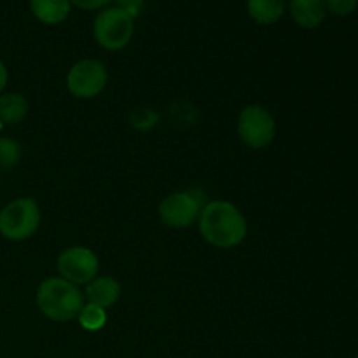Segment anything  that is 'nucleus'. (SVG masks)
<instances>
[{
	"label": "nucleus",
	"mask_w": 358,
	"mask_h": 358,
	"mask_svg": "<svg viewBox=\"0 0 358 358\" xmlns=\"http://www.w3.org/2000/svg\"><path fill=\"white\" fill-rule=\"evenodd\" d=\"M77 318H79L80 327L86 329V331H100L107 324V310L87 303L84 304Z\"/></svg>",
	"instance_id": "4468645a"
},
{
	"label": "nucleus",
	"mask_w": 358,
	"mask_h": 358,
	"mask_svg": "<svg viewBox=\"0 0 358 358\" xmlns=\"http://www.w3.org/2000/svg\"><path fill=\"white\" fill-rule=\"evenodd\" d=\"M6 84H7V69H6V65L0 62V93L3 91Z\"/></svg>",
	"instance_id": "6ab92c4d"
},
{
	"label": "nucleus",
	"mask_w": 358,
	"mask_h": 358,
	"mask_svg": "<svg viewBox=\"0 0 358 358\" xmlns=\"http://www.w3.org/2000/svg\"><path fill=\"white\" fill-rule=\"evenodd\" d=\"M203 240L217 248L238 247L247 236V220L229 201H208L199 213Z\"/></svg>",
	"instance_id": "f257e3e1"
},
{
	"label": "nucleus",
	"mask_w": 358,
	"mask_h": 358,
	"mask_svg": "<svg viewBox=\"0 0 358 358\" xmlns=\"http://www.w3.org/2000/svg\"><path fill=\"white\" fill-rule=\"evenodd\" d=\"M135 31V23L129 14L119 7L101 10L93 24V34L98 44L107 51H119L129 44Z\"/></svg>",
	"instance_id": "20e7f679"
},
{
	"label": "nucleus",
	"mask_w": 358,
	"mask_h": 358,
	"mask_svg": "<svg viewBox=\"0 0 358 358\" xmlns=\"http://www.w3.org/2000/svg\"><path fill=\"white\" fill-rule=\"evenodd\" d=\"M205 205V194L199 189L173 192L161 201L159 219L163 220L164 226L184 229L199 219V213Z\"/></svg>",
	"instance_id": "39448f33"
},
{
	"label": "nucleus",
	"mask_w": 358,
	"mask_h": 358,
	"mask_svg": "<svg viewBox=\"0 0 358 358\" xmlns=\"http://www.w3.org/2000/svg\"><path fill=\"white\" fill-rule=\"evenodd\" d=\"M98 257L86 247H70L58 257L59 278L73 285H87L98 275Z\"/></svg>",
	"instance_id": "6e6552de"
},
{
	"label": "nucleus",
	"mask_w": 358,
	"mask_h": 358,
	"mask_svg": "<svg viewBox=\"0 0 358 358\" xmlns=\"http://www.w3.org/2000/svg\"><path fill=\"white\" fill-rule=\"evenodd\" d=\"M108 80L107 69L96 59H80L70 69L66 76V87L80 100L98 96L105 90Z\"/></svg>",
	"instance_id": "0eeeda50"
},
{
	"label": "nucleus",
	"mask_w": 358,
	"mask_h": 358,
	"mask_svg": "<svg viewBox=\"0 0 358 358\" xmlns=\"http://www.w3.org/2000/svg\"><path fill=\"white\" fill-rule=\"evenodd\" d=\"M28 112V101L20 93H7L0 96V124H17Z\"/></svg>",
	"instance_id": "f8f14e48"
},
{
	"label": "nucleus",
	"mask_w": 358,
	"mask_h": 358,
	"mask_svg": "<svg viewBox=\"0 0 358 358\" xmlns=\"http://www.w3.org/2000/svg\"><path fill=\"white\" fill-rule=\"evenodd\" d=\"M119 297H121V285L117 280L110 278V276H96L87 283L86 290H84V299H87L90 304L103 308V310L114 306Z\"/></svg>",
	"instance_id": "1a4fd4ad"
},
{
	"label": "nucleus",
	"mask_w": 358,
	"mask_h": 358,
	"mask_svg": "<svg viewBox=\"0 0 358 358\" xmlns=\"http://www.w3.org/2000/svg\"><path fill=\"white\" fill-rule=\"evenodd\" d=\"M324 0H290V14L303 28H317L325 20Z\"/></svg>",
	"instance_id": "9d476101"
},
{
	"label": "nucleus",
	"mask_w": 358,
	"mask_h": 358,
	"mask_svg": "<svg viewBox=\"0 0 358 358\" xmlns=\"http://www.w3.org/2000/svg\"><path fill=\"white\" fill-rule=\"evenodd\" d=\"M21 159V147L9 136L0 138V170H10Z\"/></svg>",
	"instance_id": "2eb2a0df"
},
{
	"label": "nucleus",
	"mask_w": 358,
	"mask_h": 358,
	"mask_svg": "<svg viewBox=\"0 0 358 358\" xmlns=\"http://www.w3.org/2000/svg\"><path fill=\"white\" fill-rule=\"evenodd\" d=\"M324 6L336 16H348L357 9L358 0H324Z\"/></svg>",
	"instance_id": "dca6fc26"
},
{
	"label": "nucleus",
	"mask_w": 358,
	"mask_h": 358,
	"mask_svg": "<svg viewBox=\"0 0 358 358\" xmlns=\"http://www.w3.org/2000/svg\"><path fill=\"white\" fill-rule=\"evenodd\" d=\"M34 16L45 24H58L69 16L70 0H30Z\"/></svg>",
	"instance_id": "9b49d317"
},
{
	"label": "nucleus",
	"mask_w": 358,
	"mask_h": 358,
	"mask_svg": "<svg viewBox=\"0 0 358 358\" xmlns=\"http://www.w3.org/2000/svg\"><path fill=\"white\" fill-rule=\"evenodd\" d=\"M0 126H2V124H0Z\"/></svg>",
	"instance_id": "412c9836"
},
{
	"label": "nucleus",
	"mask_w": 358,
	"mask_h": 358,
	"mask_svg": "<svg viewBox=\"0 0 358 358\" xmlns=\"http://www.w3.org/2000/svg\"><path fill=\"white\" fill-rule=\"evenodd\" d=\"M117 6L119 9H122L126 14H129V16L135 20V17L142 13L143 0H117Z\"/></svg>",
	"instance_id": "f3484780"
},
{
	"label": "nucleus",
	"mask_w": 358,
	"mask_h": 358,
	"mask_svg": "<svg viewBox=\"0 0 358 358\" xmlns=\"http://www.w3.org/2000/svg\"><path fill=\"white\" fill-rule=\"evenodd\" d=\"M238 133L245 145L252 149H262V147H268L275 138L276 122L264 107L248 105L240 112Z\"/></svg>",
	"instance_id": "423d86ee"
},
{
	"label": "nucleus",
	"mask_w": 358,
	"mask_h": 358,
	"mask_svg": "<svg viewBox=\"0 0 358 358\" xmlns=\"http://www.w3.org/2000/svg\"><path fill=\"white\" fill-rule=\"evenodd\" d=\"M285 0H248V14L261 24H273L282 17Z\"/></svg>",
	"instance_id": "ddd939ff"
},
{
	"label": "nucleus",
	"mask_w": 358,
	"mask_h": 358,
	"mask_svg": "<svg viewBox=\"0 0 358 358\" xmlns=\"http://www.w3.org/2000/svg\"><path fill=\"white\" fill-rule=\"evenodd\" d=\"M37 306L52 322H70L77 318L84 306V294L73 283L63 278H48L37 289Z\"/></svg>",
	"instance_id": "f03ea898"
},
{
	"label": "nucleus",
	"mask_w": 358,
	"mask_h": 358,
	"mask_svg": "<svg viewBox=\"0 0 358 358\" xmlns=\"http://www.w3.org/2000/svg\"><path fill=\"white\" fill-rule=\"evenodd\" d=\"M41 226V210L30 198L7 203L0 212V234L6 240L23 241L34 236Z\"/></svg>",
	"instance_id": "7ed1b4c3"
},
{
	"label": "nucleus",
	"mask_w": 358,
	"mask_h": 358,
	"mask_svg": "<svg viewBox=\"0 0 358 358\" xmlns=\"http://www.w3.org/2000/svg\"><path fill=\"white\" fill-rule=\"evenodd\" d=\"M73 6L80 7V9H86V10H94V9H100V7L107 6L110 0H70Z\"/></svg>",
	"instance_id": "a211bd4d"
},
{
	"label": "nucleus",
	"mask_w": 358,
	"mask_h": 358,
	"mask_svg": "<svg viewBox=\"0 0 358 358\" xmlns=\"http://www.w3.org/2000/svg\"><path fill=\"white\" fill-rule=\"evenodd\" d=\"M355 358H358V357H355Z\"/></svg>",
	"instance_id": "aec40b11"
}]
</instances>
